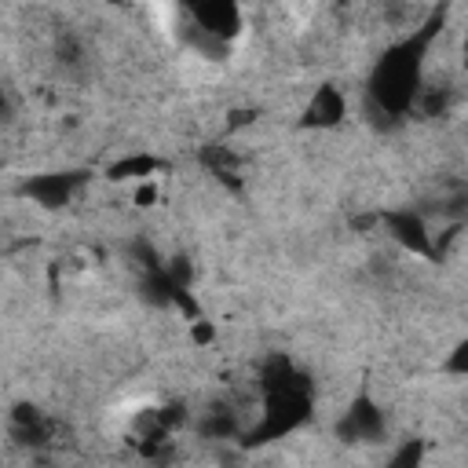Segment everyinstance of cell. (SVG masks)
<instances>
[{
  "label": "cell",
  "instance_id": "cell-1",
  "mask_svg": "<svg viewBox=\"0 0 468 468\" xmlns=\"http://www.w3.org/2000/svg\"><path fill=\"white\" fill-rule=\"evenodd\" d=\"M344 117H347V95H344L340 88H333V84L314 88L311 99L303 102V124H307V128L329 132V128H340Z\"/></svg>",
  "mask_w": 468,
  "mask_h": 468
}]
</instances>
